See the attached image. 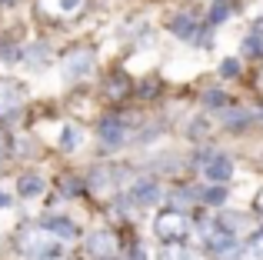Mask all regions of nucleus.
Masks as SVG:
<instances>
[{"label":"nucleus","instance_id":"obj_1","mask_svg":"<svg viewBox=\"0 0 263 260\" xmlns=\"http://www.w3.org/2000/svg\"><path fill=\"white\" fill-rule=\"evenodd\" d=\"M154 230H157V237H160V240H167V244H180L186 234H190V220H186L180 210H167V214L157 217Z\"/></svg>","mask_w":263,"mask_h":260},{"label":"nucleus","instance_id":"obj_2","mask_svg":"<svg viewBox=\"0 0 263 260\" xmlns=\"http://www.w3.org/2000/svg\"><path fill=\"white\" fill-rule=\"evenodd\" d=\"M200 160H203V177H206V180H213L217 187L233 177V160L227 154H213V150H206Z\"/></svg>","mask_w":263,"mask_h":260},{"label":"nucleus","instance_id":"obj_3","mask_svg":"<svg viewBox=\"0 0 263 260\" xmlns=\"http://www.w3.org/2000/svg\"><path fill=\"white\" fill-rule=\"evenodd\" d=\"M200 237H203V247L217 250V254H223V250L237 247V237H233V234H227V230L220 227L217 220H206L203 227H200Z\"/></svg>","mask_w":263,"mask_h":260},{"label":"nucleus","instance_id":"obj_4","mask_svg":"<svg viewBox=\"0 0 263 260\" xmlns=\"http://www.w3.org/2000/svg\"><path fill=\"white\" fill-rule=\"evenodd\" d=\"M20 244H24V254H30V257H50L53 250H57V244L47 237L44 227H40V230H27Z\"/></svg>","mask_w":263,"mask_h":260},{"label":"nucleus","instance_id":"obj_5","mask_svg":"<svg viewBox=\"0 0 263 260\" xmlns=\"http://www.w3.org/2000/svg\"><path fill=\"white\" fill-rule=\"evenodd\" d=\"M87 250L93 257H114L117 254V237L110 230H97V234L87 237Z\"/></svg>","mask_w":263,"mask_h":260},{"label":"nucleus","instance_id":"obj_6","mask_svg":"<svg viewBox=\"0 0 263 260\" xmlns=\"http://www.w3.org/2000/svg\"><path fill=\"white\" fill-rule=\"evenodd\" d=\"M93 70V53L90 50H77V53H70V57L64 60V73L67 77H87V73Z\"/></svg>","mask_w":263,"mask_h":260},{"label":"nucleus","instance_id":"obj_7","mask_svg":"<svg viewBox=\"0 0 263 260\" xmlns=\"http://www.w3.org/2000/svg\"><path fill=\"white\" fill-rule=\"evenodd\" d=\"M24 104V90L17 84H4L0 80V114H17Z\"/></svg>","mask_w":263,"mask_h":260},{"label":"nucleus","instance_id":"obj_8","mask_svg":"<svg viewBox=\"0 0 263 260\" xmlns=\"http://www.w3.org/2000/svg\"><path fill=\"white\" fill-rule=\"evenodd\" d=\"M97 134H100V140L107 143V147H120V143L127 140V127H123L120 120H103V124L97 127Z\"/></svg>","mask_w":263,"mask_h":260},{"label":"nucleus","instance_id":"obj_9","mask_svg":"<svg viewBox=\"0 0 263 260\" xmlns=\"http://www.w3.org/2000/svg\"><path fill=\"white\" fill-rule=\"evenodd\" d=\"M130 194H134V200L140 203V207H150V203H157V200L163 197L160 187H157V180H137Z\"/></svg>","mask_w":263,"mask_h":260},{"label":"nucleus","instance_id":"obj_10","mask_svg":"<svg viewBox=\"0 0 263 260\" xmlns=\"http://www.w3.org/2000/svg\"><path fill=\"white\" fill-rule=\"evenodd\" d=\"M44 230L53 237H60V240H73L77 237V227H73L67 217H50V220H44Z\"/></svg>","mask_w":263,"mask_h":260},{"label":"nucleus","instance_id":"obj_11","mask_svg":"<svg viewBox=\"0 0 263 260\" xmlns=\"http://www.w3.org/2000/svg\"><path fill=\"white\" fill-rule=\"evenodd\" d=\"M170 30H174L180 40H193V33H200V27H197V20H193L190 13H183V17H177L174 24H170Z\"/></svg>","mask_w":263,"mask_h":260},{"label":"nucleus","instance_id":"obj_12","mask_svg":"<svg viewBox=\"0 0 263 260\" xmlns=\"http://www.w3.org/2000/svg\"><path fill=\"white\" fill-rule=\"evenodd\" d=\"M160 260H203L193 247H180V244H167L160 250Z\"/></svg>","mask_w":263,"mask_h":260},{"label":"nucleus","instance_id":"obj_13","mask_svg":"<svg viewBox=\"0 0 263 260\" xmlns=\"http://www.w3.org/2000/svg\"><path fill=\"white\" fill-rule=\"evenodd\" d=\"M227 127H247V124H263V110H237V114H227Z\"/></svg>","mask_w":263,"mask_h":260},{"label":"nucleus","instance_id":"obj_14","mask_svg":"<svg viewBox=\"0 0 263 260\" xmlns=\"http://www.w3.org/2000/svg\"><path fill=\"white\" fill-rule=\"evenodd\" d=\"M17 190L24 197H37L40 190H44V180H40L37 174H24V177H20V183H17Z\"/></svg>","mask_w":263,"mask_h":260},{"label":"nucleus","instance_id":"obj_15","mask_svg":"<svg viewBox=\"0 0 263 260\" xmlns=\"http://www.w3.org/2000/svg\"><path fill=\"white\" fill-rule=\"evenodd\" d=\"M243 220H247L243 214H223V217H217V224L227 230V234H233V237H237V230L243 227Z\"/></svg>","mask_w":263,"mask_h":260},{"label":"nucleus","instance_id":"obj_16","mask_svg":"<svg viewBox=\"0 0 263 260\" xmlns=\"http://www.w3.org/2000/svg\"><path fill=\"white\" fill-rule=\"evenodd\" d=\"M243 254H247V260H263V230H260V234H253L250 240H247Z\"/></svg>","mask_w":263,"mask_h":260},{"label":"nucleus","instance_id":"obj_17","mask_svg":"<svg viewBox=\"0 0 263 260\" xmlns=\"http://www.w3.org/2000/svg\"><path fill=\"white\" fill-rule=\"evenodd\" d=\"M80 137H84V134H80L77 127H64V134H60V147H64V150H77Z\"/></svg>","mask_w":263,"mask_h":260},{"label":"nucleus","instance_id":"obj_18","mask_svg":"<svg viewBox=\"0 0 263 260\" xmlns=\"http://www.w3.org/2000/svg\"><path fill=\"white\" fill-rule=\"evenodd\" d=\"M247 50H250V53L263 50V20H260V24H253V33L247 37Z\"/></svg>","mask_w":263,"mask_h":260},{"label":"nucleus","instance_id":"obj_19","mask_svg":"<svg viewBox=\"0 0 263 260\" xmlns=\"http://www.w3.org/2000/svg\"><path fill=\"white\" fill-rule=\"evenodd\" d=\"M200 200H203V203H223V200H227V190H223V187H206Z\"/></svg>","mask_w":263,"mask_h":260},{"label":"nucleus","instance_id":"obj_20","mask_svg":"<svg viewBox=\"0 0 263 260\" xmlns=\"http://www.w3.org/2000/svg\"><path fill=\"white\" fill-rule=\"evenodd\" d=\"M203 104L213 107V110H217V107H227V94H223V90H210V94L203 97Z\"/></svg>","mask_w":263,"mask_h":260},{"label":"nucleus","instance_id":"obj_21","mask_svg":"<svg viewBox=\"0 0 263 260\" xmlns=\"http://www.w3.org/2000/svg\"><path fill=\"white\" fill-rule=\"evenodd\" d=\"M220 73H223V77H233V73H240V60H223V64H220Z\"/></svg>","mask_w":263,"mask_h":260},{"label":"nucleus","instance_id":"obj_22","mask_svg":"<svg viewBox=\"0 0 263 260\" xmlns=\"http://www.w3.org/2000/svg\"><path fill=\"white\" fill-rule=\"evenodd\" d=\"M77 7H80V0H60V10L64 13H73Z\"/></svg>","mask_w":263,"mask_h":260},{"label":"nucleus","instance_id":"obj_23","mask_svg":"<svg viewBox=\"0 0 263 260\" xmlns=\"http://www.w3.org/2000/svg\"><path fill=\"white\" fill-rule=\"evenodd\" d=\"M223 17H227V7H223V4H217V7H213V13H210V20L217 24V20H223Z\"/></svg>","mask_w":263,"mask_h":260},{"label":"nucleus","instance_id":"obj_24","mask_svg":"<svg viewBox=\"0 0 263 260\" xmlns=\"http://www.w3.org/2000/svg\"><path fill=\"white\" fill-rule=\"evenodd\" d=\"M7 203H10V197H7L4 190H0V207H7Z\"/></svg>","mask_w":263,"mask_h":260},{"label":"nucleus","instance_id":"obj_25","mask_svg":"<svg viewBox=\"0 0 263 260\" xmlns=\"http://www.w3.org/2000/svg\"><path fill=\"white\" fill-rule=\"evenodd\" d=\"M257 210L263 214V190H260V197H257Z\"/></svg>","mask_w":263,"mask_h":260},{"label":"nucleus","instance_id":"obj_26","mask_svg":"<svg viewBox=\"0 0 263 260\" xmlns=\"http://www.w3.org/2000/svg\"><path fill=\"white\" fill-rule=\"evenodd\" d=\"M0 4H13V0H0Z\"/></svg>","mask_w":263,"mask_h":260},{"label":"nucleus","instance_id":"obj_27","mask_svg":"<svg viewBox=\"0 0 263 260\" xmlns=\"http://www.w3.org/2000/svg\"><path fill=\"white\" fill-rule=\"evenodd\" d=\"M260 84H263V73H260Z\"/></svg>","mask_w":263,"mask_h":260},{"label":"nucleus","instance_id":"obj_28","mask_svg":"<svg viewBox=\"0 0 263 260\" xmlns=\"http://www.w3.org/2000/svg\"><path fill=\"white\" fill-rule=\"evenodd\" d=\"M0 147H4V140H0Z\"/></svg>","mask_w":263,"mask_h":260}]
</instances>
